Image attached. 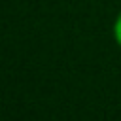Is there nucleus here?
I'll use <instances>...</instances> for the list:
<instances>
[{"instance_id":"f257e3e1","label":"nucleus","mask_w":121,"mask_h":121,"mask_svg":"<svg viewBox=\"0 0 121 121\" xmlns=\"http://www.w3.org/2000/svg\"><path fill=\"white\" fill-rule=\"evenodd\" d=\"M112 36H113V42L115 45L121 49V11L115 15L113 19V25H112Z\"/></svg>"}]
</instances>
